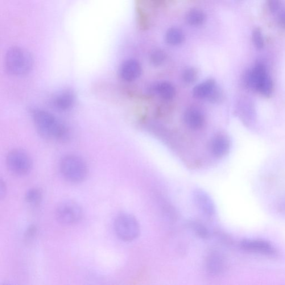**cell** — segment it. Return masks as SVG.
Wrapping results in <instances>:
<instances>
[{
	"label": "cell",
	"instance_id": "1",
	"mask_svg": "<svg viewBox=\"0 0 285 285\" xmlns=\"http://www.w3.org/2000/svg\"><path fill=\"white\" fill-rule=\"evenodd\" d=\"M31 116L37 130L45 138L64 142L69 139L70 132L63 123L48 111L34 108L31 110Z\"/></svg>",
	"mask_w": 285,
	"mask_h": 285
},
{
	"label": "cell",
	"instance_id": "3",
	"mask_svg": "<svg viewBox=\"0 0 285 285\" xmlns=\"http://www.w3.org/2000/svg\"><path fill=\"white\" fill-rule=\"evenodd\" d=\"M60 169L61 174L70 182H81L87 176L88 168L86 163L77 155L64 156L60 161Z\"/></svg>",
	"mask_w": 285,
	"mask_h": 285
},
{
	"label": "cell",
	"instance_id": "5",
	"mask_svg": "<svg viewBox=\"0 0 285 285\" xmlns=\"http://www.w3.org/2000/svg\"><path fill=\"white\" fill-rule=\"evenodd\" d=\"M57 221L65 225H72L79 222L82 216L81 207L73 201L60 202L56 209Z\"/></svg>",
	"mask_w": 285,
	"mask_h": 285
},
{
	"label": "cell",
	"instance_id": "21",
	"mask_svg": "<svg viewBox=\"0 0 285 285\" xmlns=\"http://www.w3.org/2000/svg\"><path fill=\"white\" fill-rule=\"evenodd\" d=\"M166 59V53L160 49L155 50L152 52L150 56L151 63L156 67L162 65Z\"/></svg>",
	"mask_w": 285,
	"mask_h": 285
},
{
	"label": "cell",
	"instance_id": "2",
	"mask_svg": "<svg viewBox=\"0 0 285 285\" xmlns=\"http://www.w3.org/2000/svg\"><path fill=\"white\" fill-rule=\"evenodd\" d=\"M5 66L7 72L11 75L22 77L31 72L34 66V59L26 49L13 47L6 53Z\"/></svg>",
	"mask_w": 285,
	"mask_h": 285
},
{
	"label": "cell",
	"instance_id": "16",
	"mask_svg": "<svg viewBox=\"0 0 285 285\" xmlns=\"http://www.w3.org/2000/svg\"><path fill=\"white\" fill-rule=\"evenodd\" d=\"M206 20V15L205 12L200 9L190 10L185 15V21L191 26H201L205 23Z\"/></svg>",
	"mask_w": 285,
	"mask_h": 285
},
{
	"label": "cell",
	"instance_id": "24",
	"mask_svg": "<svg viewBox=\"0 0 285 285\" xmlns=\"http://www.w3.org/2000/svg\"><path fill=\"white\" fill-rule=\"evenodd\" d=\"M222 98V93L220 89L216 86L213 89L212 93H210L209 96L208 97L209 100L213 103H217L220 102Z\"/></svg>",
	"mask_w": 285,
	"mask_h": 285
},
{
	"label": "cell",
	"instance_id": "15",
	"mask_svg": "<svg viewBox=\"0 0 285 285\" xmlns=\"http://www.w3.org/2000/svg\"><path fill=\"white\" fill-rule=\"evenodd\" d=\"M213 155L218 157L225 155L230 149L228 139L224 137H218L213 140L211 146Z\"/></svg>",
	"mask_w": 285,
	"mask_h": 285
},
{
	"label": "cell",
	"instance_id": "4",
	"mask_svg": "<svg viewBox=\"0 0 285 285\" xmlns=\"http://www.w3.org/2000/svg\"><path fill=\"white\" fill-rule=\"evenodd\" d=\"M114 230L117 236L126 242L134 241L140 234V226L137 219L128 213L119 214L115 218Z\"/></svg>",
	"mask_w": 285,
	"mask_h": 285
},
{
	"label": "cell",
	"instance_id": "13",
	"mask_svg": "<svg viewBox=\"0 0 285 285\" xmlns=\"http://www.w3.org/2000/svg\"><path fill=\"white\" fill-rule=\"evenodd\" d=\"M151 89L152 93L158 94L165 100H170L175 95V88L168 82H158L153 86Z\"/></svg>",
	"mask_w": 285,
	"mask_h": 285
},
{
	"label": "cell",
	"instance_id": "12",
	"mask_svg": "<svg viewBox=\"0 0 285 285\" xmlns=\"http://www.w3.org/2000/svg\"><path fill=\"white\" fill-rule=\"evenodd\" d=\"M184 121L187 126L191 129L198 130L204 126L205 118L200 110L192 108L185 111Z\"/></svg>",
	"mask_w": 285,
	"mask_h": 285
},
{
	"label": "cell",
	"instance_id": "19",
	"mask_svg": "<svg viewBox=\"0 0 285 285\" xmlns=\"http://www.w3.org/2000/svg\"><path fill=\"white\" fill-rule=\"evenodd\" d=\"M43 198V192L39 188H33L26 192V200L28 204L32 206L38 205Z\"/></svg>",
	"mask_w": 285,
	"mask_h": 285
},
{
	"label": "cell",
	"instance_id": "14",
	"mask_svg": "<svg viewBox=\"0 0 285 285\" xmlns=\"http://www.w3.org/2000/svg\"><path fill=\"white\" fill-rule=\"evenodd\" d=\"M216 86L213 80H206L198 85L193 90V97L197 99L208 98L210 93Z\"/></svg>",
	"mask_w": 285,
	"mask_h": 285
},
{
	"label": "cell",
	"instance_id": "11",
	"mask_svg": "<svg viewBox=\"0 0 285 285\" xmlns=\"http://www.w3.org/2000/svg\"><path fill=\"white\" fill-rule=\"evenodd\" d=\"M225 266L223 256L217 251L212 252L206 259V267L208 273L212 276H217L222 273Z\"/></svg>",
	"mask_w": 285,
	"mask_h": 285
},
{
	"label": "cell",
	"instance_id": "17",
	"mask_svg": "<svg viewBox=\"0 0 285 285\" xmlns=\"http://www.w3.org/2000/svg\"><path fill=\"white\" fill-rule=\"evenodd\" d=\"M185 39L184 32L181 28L172 27L167 31L165 39L171 45H179L183 43Z\"/></svg>",
	"mask_w": 285,
	"mask_h": 285
},
{
	"label": "cell",
	"instance_id": "25",
	"mask_svg": "<svg viewBox=\"0 0 285 285\" xmlns=\"http://www.w3.org/2000/svg\"><path fill=\"white\" fill-rule=\"evenodd\" d=\"M268 9L272 13L278 11L282 6L281 0H267Z\"/></svg>",
	"mask_w": 285,
	"mask_h": 285
},
{
	"label": "cell",
	"instance_id": "8",
	"mask_svg": "<svg viewBox=\"0 0 285 285\" xmlns=\"http://www.w3.org/2000/svg\"><path fill=\"white\" fill-rule=\"evenodd\" d=\"M75 93L71 89H65L56 93L52 99V105L57 110L61 111L71 109L75 105Z\"/></svg>",
	"mask_w": 285,
	"mask_h": 285
},
{
	"label": "cell",
	"instance_id": "23",
	"mask_svg": "<svg viewBox=\"0 0 285 285\" xmlns=\"http://www.w3.org/2000/svg\"><path fill=\"white\" fill-rule=\"evenodd\" d=\"M253 40L255 46L258 49H261L264 46V40L262 32L259 28H255L253 33Z\"/></svg>",
	"mask_w": 285,
	"mask_h": 285
},
{
	"label": "cell",
	"instance_id": "27",
	"mask_svg": "<svg viewBox=\"0 0 285 285\" xmlns=\"http://www.w3.org/2000/svg\"><path fill=\"white\" fill-rule=\"evenodd\" d=\"M6 192V184L4 183V181L1 180L0 181V197L1 199L5 197Z\"/></svg>",
	"mask_w": 285,
	"mask_h": 285
},
{
	"label": "cell",
	"instance_id": "22",
	"mask_svg": "<svg viewBox=\"0 0 285 285\" xmlns=\"http://www.w3.org/2000/svg\"><path fill=\"white\" fill-rule=\"evenodd\" d=\"M197 79V72L195 69L189 68L185 70L183 75V79L185 83L193 84Z\"/></svg>",
	"mask_w": 285,
	"mask_h": 285
},
{
	"label": "cell",
	"instance_id": "26",
	"mask_svg": "<svg viewBox=\"0 0 285 285\" xmlns=\"http://www.w3.org/2000/svg\"><path fill=\"white\" fill-rule=\"evenodd\" d=\"M36 233V227L32 225L27 229L25 237H26V240H31V239L34 237Z\"/></svg>",
	"mask_w": 285,
	"mask_h": 285
},
{
	"label": "cell",
	"instance_id": "20",
	"mask_svg": "<svg viewBox=\"0 0 285 285\" xmlns=\"http://www.w3.org/2000/svg\"><path fill=\"white\" fill-rule=\"evenodd\" d=\"M272 88H273L272 81L270 77L267 75L259 82L257 90L263 95V96L268 97L272 93Z\"/></svg>",
	"mask_w": 285,
	"mask_h": 285
},
{
	"label": "cell",
	"instance_id": "6",
	"mask_svg": "<svg viewBox=\"0 0 285 285\" xmlns=\"http://www.w3.org/2000/svg\"><path fill=\"white\" fill-rule=\"evenodd\" d=\"M6 164L8 169L16 176H24L31 171L32 161L26 152L20 150L11 151L7 155Z\"/></svg>",
	"mask_w": 285,
	"mask_h": 285
},
{
	"label": "cell",
	"instance_id": "9",
	"mask_svg": "<svg viewBox=\"0 0 285 285\" xmlns=\"http://www.w3.org/2000/svg\"><path fill=\"white\" fill-rule=\"evenodd\" d=\"M243 250L251 253L265 255H274L276 253L275 248L269 242L258 239H245L241 243Z\"/></svg>",
	"mask_w": 285,
	"mask_h": 285
},
{
	"label": "cell",
	"instance_id": "18",
	"mask_svg": "<svg viewBox=\"0 0 285 285\" xmlns=\"http://www.w3.org/2000/svg\"><path fill=\"white\" fill-rule=\"evenodd\" d=\"M189 226L197 237L202 239H208L210 237L209 231L201 223L191 221L189 223Z\"/></svg>",
	"mask_w": 285,
	"mask_h": 285
},
{
	"label": "cell",
	"instance_id": "7",
	"mask_svg": "<svg viewBox=\"0 0 285 285\" xmlns=\"http://www.w3.org/2000/svg\"><path fill=\"white\" fill-rule=\"evenodd\" d=\"M194 202L198 208L207 216H212L215 213L216 208L212 198L202 189H196L193 191Z\"/></svg>",
	"mask_w": 285,
	"mask_h": 285
},
{
	"label": "cell",
	"instance_id": "28",
	"mask_svg": "<svg viewBox=\"0 0 285 285\" xmlns=\"http://www.w3.org/2000/svg\"><path fill=\"white\" fill-rule=\"evenodd\" d=\"M279 23L280 26L285 28V11L281 14L279 17Z\"/></svg>",
	"mask_w": 285,
	"mask_h": 285
},
{
	"label": "cell",
	"instance_id": "10",
	"mask_svg": "<svg viewBox=\"0 0 285 285\" xmlns=\"http://www.w3.org/2000/svg\"><path fill=\"white\" fill-rule=\"evenodd\" d=\"M142 73V68L139 62L133 59L128 60L120 68V76L123 79L131 81L137 79Z\"/></svg>",
	"mask_w": 285,
	"mask_h": 285
}]
</instances>
